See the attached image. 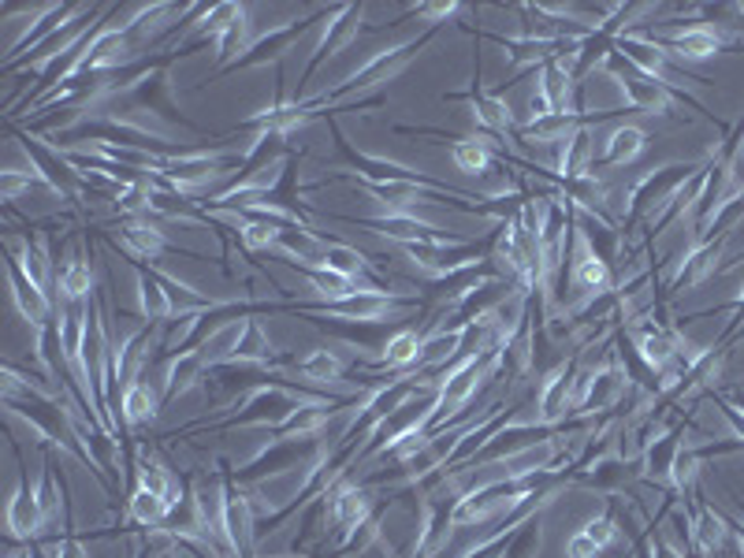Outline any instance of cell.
I'll return each instance as SVG.
<instances>
[{
	"mask_svg": "<svg viewBox=\"0 0 744 558\" xmlns=\"http://www.w3.org/2000/svg\"><path fill=\"white\" fill-rule=\"evenodd\" d=\"M406 306H417L414 295L387 287H361L358 295L339 298V302H320V306H298V313L317 320H350V325H384L395 320Z\"/></svg>",
	"mask_w": 744,
	"mask_h": 558,
	"instance_id": "6da1fadb",
	"label": "cell"
},
{
	"mask_svg": "<svg viewBox=\"0 0 744 558\" xmlns=\"http://www.w3.org/2000/svg\"><path fill=\"white\" fill-rule=\"evenodd\" d=\"M433 42V31L420 34V37H409V42H398V45H387L380 48V53H372L365 64L354 67L342 83L331 86L328 94H320L325 101H342V94H365V90H376V86L391 83V78H398L406 72V64L414 61V56Z\"/></svg>",
	"mask_w": 744,
	"mask_h": 558,
	"instance_id": "7a4b0ae2",
	"label": "cell"
},
{
	"mask_svg": "<svg viewBox=\"0 0 744 558\" xmlns=\"http://www.w3.org/2000/svg\"><path fill=\"white\" fill-rule=\"evenodd\" d=\"M306 403V395H295V391L280 387V384H269V387H253L247 398H242L239 414H231L223 420V428H276L287 420L295 409Z\"/></svg>",
	"mask_w": 744,
	"mask_h": 558,
	"instance_id": "3957f363",
	"label": "cell"
},
{
	"mask_svg": "<svg viewBox=\"0 0 744 558\" xmlns=\"http://www.w3.org/2000/svg\"><path fill=\"white\" fill-rule=\"evenodd\" d=\"M350 223H361V228L376 231V234H387V239H395L398 247H414V242H455L462 239V234H450V231H439L433 220L417 217V212H376V217H361V220H350Z\"/></svg>",
	"mask_w": 744,
	"mask_h": 558,
	"instance_id": "277c9868",
	"label": "cell"
},
{
	"mask_svg": "<svg viewBox=\"0 0 744 558\" xmlns=\"http://www.w3.org/2000/svg\"><path fill=\"white\" fill-rule=\"evenodd\" d=\"M361 15H365V8H361V4L331 8L328 19H325V34H320L317 48H313V56H309V64H306V75H302V83H309L313 72H317L320 64L331 61V56H336L339 48L350 45V37L361 31Z\"/></svg>",
	"mask_w": 744,
	"mask_h": 558,
	"instance_id": "5b68a950",
	"label": "cell"
},
{
	"mask_svg": "<svg viewBox=\"0 0 744 558\" xmlns=\"http://www.w3.org/2000/svg\"><path fill=\"white\" fill-rule=\"evenodd\" d=\"M573 376H577V361H562V365H555L540 380V391H536V414H540L544 428L558 425V420L573 409Z\"/></svg>",
	"mask_w": 744,
	"mask_h": 558,
	"instance_id": "8992f818",
	"label": "cell"
},
{
	"mask_svg": "<svg viewBox=\"0 0 744 558\" xmlns=\"http://www.w3.org/2000/svg\"><path fill=\"white\" fill-rule=\"evenodd\" d=\"M447 101H466L469 112H473V120L484 127V134H492V139H506V134H514V112L511 105L503 101L499 94H488L481 86V75L473 78V86H469L466 94H450Z\"/></svg>",
	"mask_w": 744,
	"mask_h": 558,
	"instance_id": "52a82bcc",
	"label": "cell"
},
{
	"mask_svg": "<svg viewBox=\"0 0 744 558\" xmlns=\"http://www.w3.org/2000/svg\"><path fill=\"white\" fill-rule=\"evenodd\" d=\"M306 26H309V19H291V23H280V26H272V31L258 34V37H253V45L228 67V72H239V67H258V64L276 61V56L287 53L291 42H295L298 34H306Z\"/></svg>",
	"mask_w": 744,
	"mask_h": 558,
	"instance_id": "ba28073f",
	"label": "cell"
},
{
	"mask_svg": "<svg viewBox=\"0 0 744 558\" xmlns=\"http://www.w3.org/2000/svg\"><path fill=\"white\" fill-rule=\"evenodd\" d=\"M45 533L42 522V506H37V492L26 481H19V488L8 499V536L12 544H34V536Z\"/></svg>",
	"mask_w": 744,
	"mask_h": 558,
	"instance_id": "9c48e42d",
	"label": "cell"
},
{
	"mask_svg": "<svg viewBox=\"0 0 744 558\" xmlns=\"http://www.w3.org/2000/svg\"><path fill=\"white\" fill-rule=\"evenodd\" d=\"M8 280H12V298H15L19 313H23L34 328H45L48 320H53V298H48V291L37 287L12 258H8Z\"/></svg>",
	"mask_w": 744,
	"mask_h": 558,
	"instance_id": "30bf717a",
	"label": "cell"
},
{
	"mask_svg": "<svg viewBox=\"0 0 744 558\" xmlns=\"http://www.w3.org/2000/svg\"><path fill=\"white\" fill-rule=\"evenodd\" d=\"M134 283H139V313L150 325H168V320L179 317L172 295L164 291L161 276H156V269H145L142 261H134Z\"/></svg>",
	"mask_w": 744,
	"mask_h": 558,
	"instance_id": "8fae6325",
	"label": "cell"
},
{
	"mask_svg": "<svg viewBox=\"0 0 744 558\" xmlns=\"http://www.w3.org/2000/svg\"><path fill=\"white\" fill-rule=\"evenodd\" d=\"M120 242L134 261H156L172 250L168 234L156 228L150 217H127L120 228Z\"/></svg>",
	"mask_w": 744,
	"mask_h": 558,
	"instance_id": "7c38bea8",
	"label": "cell"
},
{
	"mask_svg": "<svg viewBox=\"0 0 744 558\" xmlns=\"http://www.w3.org/2000/svg\"><path fill=\"white\" fill-rule=\"evenodd\" d=\"M139 488H145V492H153V495H161L164 503H168V511H175V506L190 499L183 492L179 477H175L172 469L153 455V450H139Z\"/></svg>",
	"mask_w": 744,
	"mask_h": 558,
	"instance_id": "4fadbf2b",
	"label": "cell"
},
{
	"mask_svg": "<svg viewBox=\"0 0 744 558\" xmlns=\"http://www.w3.org/2000/svg\"><path fill=\"white\" fill-rule=\"evenodd\" d=\"M499 153H503V145H499L492 134H473V139L450 142V161H455V168L466 175H481V179L488 172H495Z\"/></svg>",
	"mask_w": 744,
	"mask_h": 558,
	"instance_id": "5bb4252c",
	"label": "cell"
},
{
	"mask_svg": "<svg viewBox=\"0 0 744 558\" xmlns=\"http://www.w3.org/2000/svg\"><path fill=\"white\" fill-rule=\"evenodd\" d=\"M644 145H648V134H644L641 127H633V123L614 127L611 139L603 142V156H600V161H592V172L625 168V164H633L636 156L644 153Z\"/></svg>",
	"mask_w": 744,
	"mask_h": 558,
	"instance_id": "9a60e30c",
	"label": "cell"
},
{
	"mask_svg": "<svg viewBox=\"0 0 744 558\" xmlns=\"http://www.w3.org/2000/svg\"><path fill=\"white\" fill-rule=\"evenodd\" d=\"M291 369H295L302 380H309V384H339L342 372H347V361L331 347H313L306 358L291 361Z\"/></svg>",
	"mask_w": 744,
	"mask_h": 558,
	"instance_id": "2e32d148",
	"label": "cell"
},
{
	"mask_svg": "<svg viewBox=\"0 0 744 558\" xmlns=\"http://www.w3.org/2000/svg\"><path fill=\"white\" fill-rule=\"evenodd\" d=\"M161 387H150L145 380H134L131 387L123 391V398H120V414H123V420L131 428H139V425H153L156 420V409H161Z\"/></svg>",
	"mask_w": 744,
	"mask_h": 558,
	"instance_id": "e0dca14e",
	"label": "cell"
},
{
	"mask_svg": "<svg viewBox=\"0 0 744 558\" xmlns=\"http://www.w3.org/2000/svg\"><path fill=\"white\" fill-rule=\"evenodd\" d=\"M420 347H425V336H417V331H409V328H403V331H395L384 347H380V354H376V369H395V372H409L417 365V354H420Z\"/></svg>",
	"mask_w": 744,
	"mask_h": 558,
	"instance_id": "ac0fdd59",
	"label": "cell"
},
{
	"mask_svg": "<svg viewBox=\"0 0 744 558\" xmlns=\"http://www.w3.org/2000/svg\"><path fill=\"white\" fill-rule=\"evenodd\" d=\"M733 528L722 522V514H714L711 506H697V517H692V544L700 547L703 555H722L730 547Z\"/></svg>",
	"mask_w": 744,
	"mask_h": 558,
	"instance_id": "d6986e66",
	"label": "cell"
},
{
	"mask_svg": "<svg viewBox=\"0 0 744 558\" xmlns=\"http://www.w3.org/2000/svg\"><path fill=\"white\" fill-rule=\"evenodd\" d=\"M276 361V350H272L269 336H264L261 320L258 317H247V328H242L239 336V347H234V358L231 365H272Z\"/></svg>",
	"mask_w": 744,
	"mask_h": 558,
	"instance_id": "ffe728a7",
	"label": "cell"
},
{
	"mask_svg": "<svg viewBox=\"0 0 744 558\" xmlns=\"http://www.w3.org/2000/svg\"><path fill=\"white\" fill-rule=\"evenodd\" d=\"M320 269L336 272V276H347L354 283H365L369 287V261L361 258V253L354 247H342V242H325V253H320Z\"/></svg>",
	"mask_w": 744,
	"mask_h": 558,
	"instance_id": "44dd1931",
	"label": "cell"
},
{
	"mask_svg": "<svg viewBox=\"0 0 744 558\" xmlns=\"http://www.w3.org/2000/svg\"><path fill=\"white\" fill-rule=\"evenodd\" d=\"M670 48L681 56V61H708L722 48V37L711 31V26H685V31L670 34Z\"/></svg>",
	"mask_w": 744,
	"mask_h": 558,
	"instance_id": "7402d4cb",
	"label": "cell"
},
{
	"mask_svg": "<svg viewBox=\"0 0 744 558\" xmlns=\"http://www.w3.org/2000/svg\"><path fill=\"white\" fill-rule=\"evenodd\" d=\"M56 287H61L64 302H90L94 298V269L86 258H72L56 272Z\"/></svg>",
	"mask_w": 744,
	"mask_h": 558,
	"instance_id": "603a6c76",
	"label": "cell"
},
{
	"mask_svg": "<svg viewBox=\"0 0 744 558\" xmlns=\"http://www.w3.org/2000/svg\"><path fill=\"white\" fill-rule=\"evenodd\" d=\"M168 503H164L161 495H153V492H145V488H134V495H131V506H127V517H131L134 525H142V528H164L168 525Z\"/></svg>",
	"mask_w": 744,
	"mask_h": 558,
	"instance_id": "cb8c5ba5",
	"label": "cell"
},
{
	"mask_svg": "<svg viewBox=\"0 0 744 558\" xmlns=\"http://www.w3.org/2000/svg\"><path fill=\"white\" fill-rule=\"evenodd\" d=\"M540 544H544L540 514H533L525 525L514 528V536H511V544H506L503 558H536V555H540Z\"/></svg>",
	"mask_w": 744,
	"mask_h": 558,
	"instance_id": "d4e9b609",
	"label": "cell"
},
{
	"mask_svg": "<svg viewBox=\"0 0 744 558\" xmlns=\"http://www.w3.org/2000/svg\"><path fill=\"white\" fill-rule=\"evenodd\" d=\"M600 555H606V551L584 533V528H577L570 540H566V558H600Z\"/></svg>",
	"mask_w": 744,
	"mask_h": 558,
	"instance_id": "484cf974",
	"label": "cell"
},
{
	"mask_svg": "<svg viewBox=\"0 0 744 558\" xmlns=\"http://www.w3.org/2000/svg\"><path fill=\"white\" fill-rule=\"evenodd\" d=\"M42 558H90V555H86V547L75 536H61V540H48L42 547Z\"/></svg>",
	"mask_w": 744,
	"mask_h": 558,
	"instance_id": "4316f807",
	"label": "cell"
},
{
	"mask_svg": "<svg viewBox=\"0 0 744 558\" xmlns=\"http://www.w3.org/2000/svg\"><path fill=\"white\" fill-rule=\"evenodd\" d=\"M414 15H420V19H450V15H458L462 8L458 4H417V8H409Z\"/></svg>",
	"mask_w": 744,
	"mask_h": 558,
	"instance_id": "83f0119b",
	"label": "cell"
}]
</instances>
